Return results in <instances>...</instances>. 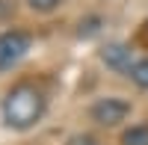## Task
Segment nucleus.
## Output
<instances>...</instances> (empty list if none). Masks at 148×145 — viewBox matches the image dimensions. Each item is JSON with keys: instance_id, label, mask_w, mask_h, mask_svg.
I'll use <instances>...</instances> for the list:
<instances>
[{"instance_id": "nucleus-4", "label": "nucleus", "mask_w": 148, "mask_h": 145, "mask_svg": "<svg viewBox=\"0 0 148 145\" xmlns=\"http://www.w3.org/2000/svg\"><path fill=\"white\" fill-rule=\"evenodd\" d=\"M101 59L113 68V71H130L133 68V56H130V47L121 44V42H113L101 51Z\"/></svg>"}, {"instance_id": "nucleus-1", "label": "nucleus", "mask_w": 148, "mask_h": 145, "mask_svg": "<svg viewBox=\"0 0 148 145\" xmlns=\"http://www.w3.org/2000/svg\"><path fill=\"white\" fill-rule=\"evenodd\" d=\"M42 116H45V98H42V92L36 86L21 83V86H15L6 95V101H3V118H6L9 127L27 130V127H33L36 122H39Z\"/></svg>"}, {"instance_id": "nucleus-6", "label": "nucleus", "mask_w": 148, "mask_h": 145, "mask_svg": "<svg viewBox=\"0 0 148 145\" xmlns=\"http://www.w3.org/2000/svg\"><path fill=\"white\" fill-rule=\"evenodd\" d=\"M130 77H133V83H136V86L148 89V56H145V59H139V62H133Z\"/></svg>"}, {"instance_id": "nucleus-3", "label": "nucleus", "mask_w": 148, "mask_h": 145, "mask_svg": "<svg viewBox=\"0 0 148 145\" xmlns=\"http://www.w3.org/2000/svg\"><path fill=\"white\" fill-rule=\"evenodd\" d=\"M127 116H130V104L121 101V98H101L92 107V118L98 124H104V127H116Z\"/></svg>"}, {"instance_id": "nucleus-7", "label": "nucleus", "mask_w": 148, "mask_h": 145, "mask_svg": "<svg viewBox=\"0 0 148 145\" xmlns=\"http://www.w3.org/2000/svg\"><path fill=\"white\" fill-rule=\"evenodd\" d=\"M27 3H30L36 12H51V9L59 6V0H27Z\"/></svg>"}, {"instance_id": "nucleus-2", "label": "nucleus", "mask_w": 148, "mask_h": 145, "mask_svg": "<svg viewBox=\"0 0 148 145\" xmlns=\"http://www.w3.org/2000/svg\"><path fill=\"white\" fill-rule=\"evenodd\" d=\"M30 51V36L21 33V30H9V33H0V68H12L24 59Z\"/></svg>"}, {"instance_id": "nucleus-5", "label": "nucleus", "mask_w": 148, "mask_h": 145, "mask_svg": "<svg viewBox=\"0 0 148 145\" xmlns=\"http://www.w3.org/2000/svg\"><path fill=\"white\" fill-rule=\"evenodd\" d=\"M121 145H148V124H136V127L125 130Z\"/></svg>"}, {"instance_id": "nucleus-8", "label": "nucleus", "mask_w": 148, "mask_h": 145, "mask_svg": "<svg viewBox=\"0 0 148 145\" xmlns=\"http://www.w3.org/2000/svg\"><path fill=\"white\" fill-rule=\"evenodd\" d=\"M68 145H98V142H95L89 133H77V136H71V139H68Z\"/></svg>"}]
</instances>
